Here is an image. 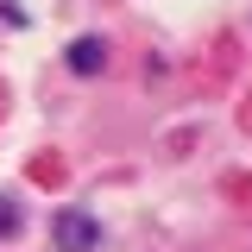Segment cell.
<instances>
[{
  "label": "cell",
  "instance_id": "cell-3",
  "mask_svg": "<svg viewBox=\"0 0 252 252\" xmlns=\"http://www.w3.org/2000/svg\"><path fill=\"white\" fill-rule=\"evenodd\" d=\"M13 233H19V202L0 195V240H13Z\"/></svg>",
  "mask_w": 252,
  "mask_h": 252
},
{
  "label": "cell",
  "instance_id": "cell-2",
  "mask_svg": "<svg viewBox=\"0 0 252 252\" xmlns=\"http://www.w3.org/2000/svg\"><path fill=\"white\" fill-rule=\"evenodd\" d=\"M101 51H107L101 38H82V44L69 51V63H76V69H101Z\"/></svg>",
  "mask_w": 252,
  "mask_h": 252
},
{
  "label": "cell",
  "instance_id": "cell-4",
  "mask_svg": "<svg viewBox=\"0 0 252 252\" xmlns=\"http://www.w3.org/2000/svg\"><path fill=\"white\" fill-rule=\"evenodd\" d=\"M0 13H6V19H19V0H0Z\"/></svg>",
  "mask_w": 252,
  "mask_h": 252
},
{
  "label": "cell",
  "instance_id": "cell-1",
  "mask_svg": "<svg viewBox=\"0 0 252 252\" xmlns=\"http://www.w3.org/2000/svg\"><path fill=\"white\" fill-rule=\"evenodd\" d=\"M94 246H101V227H94V215L63 208V215H57V252H94Z\"/></svg>",
  "mask_w": 252,
  "mask_h": 252
}]
</instances>
